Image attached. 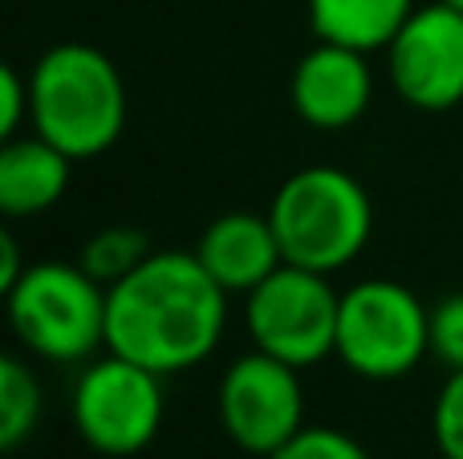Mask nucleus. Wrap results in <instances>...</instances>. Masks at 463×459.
I'll use <instances>...</instances> for the list:
<instances>
[{
	"label": "nucleus",
	"instance_id": "nucleus-1",
	"mask_svg": "<svg viewBox=\"0 0 463 459\" xmlns=\"http://www.w3.org/2000/svg\"><path fill=\"white\" fill-rule=\"evenodd\" d=\"M224 330L228 293L195 252H151L106 289V350L163 379L208 362Z\"/></svg>",
	"mask_w": 463,
	"mask_h": 459
},
{
	"label": "nucleus",
	"instance_id": "nucleus-2",
	"mask_svg": "<svg viewBox=\"0 0 463 459\" xmlns=\"http://www.w3.org/2000/svg\"><path fill=\"white\" fill-rule=\"evenodd\" d=\"M29 126L73 163L106 155L127 126V86L118 65L86 41L45 49L29 73Z\"/></svg>",
	"mask_w": 463,
	"mask_h": 459
},
{
	"label": "nucleus",
	"instance_id": "nucleus-3",
	"mask_svg": "<svg viewBox=\"0 0 463 459\" xmlns=\"http://www.w3.org/2000/svg\"><path fill=\"white\" fill-rule=\"evenodd\" d=\"M269 220L285 252V265L334 276L366 252L370 232H374V203L358 175H350L345 167L313 163V167L293 171L277 187Z\"/></svg>",
	"mask_w": 463,
	"mask_h": 459
},
{
	"label": "nucleus",
	"instance_id": "nucleus-4",
	"mask_svg": "<svg viewBox=\"0 0 463 459\" xmlns=\"http://www.w3.org/2000/svg\"><path fill=\"white\" fill-rule=\"evenodd\" d=\"M16 342L41 362H90L106 350V285L81 265L37 260L5 293Z\"/></svg>",
	"mask_w": 463,
	"mask_h": 459
},
{
	"label": "nucleus",
	"instance_id": "nucleus-5",
	"mask_svg": "<svg viewBox=\"0 0 463 459\" xmlns=\"http://www.w3.org/2000/svg\"><path fill=\"white\" fill-rule=\"evenodd\" d=\"M431 354V309L391 276L350 285L337 305L334 358L370 382H394Z\"/></svg>",
	"mask_w": 463,
	"mask_h": 459
},
{
	"label": "nucleus",
	"instance_id": "nucleus-6",
	"mask_svg": "<svg viewBox=\"0 0 463 459\" xmlns=\"http://www.w3.org/2000/svg\"><path fill=\"white\" fill-rule=\"evenodd\" d=\"M337 305L342 293L326 273L280 265L269 281L244 293V333L252 350L309 370L337 346Z\"/></svg>",
	"mask_w": 463,
	"mask_h": 459
},
{
	"label": "nucleus",
	"instance_id": "nucleus-7",
	"mask_svg": "<svg viewBox=\"0 0 463 459\" xmlns=\"http://www.w3.org/2000/svg\"><path fill=\"white\" fill-rule=\"evenodd\" d=\"M70 411L81 444L98 455H138L163 427V374L106 350L78 374Z\"/></svg>",
	"mask_w": 463,
	"mask_h": 459
},
{
	"label": "nucleus",
	"instance_id": "nucleus-8",
	"mask_svg": "<svg viewBox=\"0 0 463 459\" xmlns=\"http://www.w3.org/2000/svg\"><path fill=\"white\" fill-rule=\"evenodd\" d=\"M220 427L244 455H277L305 427L301 370L248 350L232 358L216 390Z\"/></svg>",
	"mask_w": 463,
	"mask_h": 459
},
{
	"label": "nucleus",
	"instance_id": "nucleus-9",
	"mask_svg": "<svg viewBox=\"0 0 463 459\" xmlns=\"http://www.w3.org/2000/svg\"><path fill=\"white\" fill-rule=\"evenodd\" d=\"M386 70L411 110H456L463 102V13L443 0L419 5L386 45Z\"/></svg>",
	"mask_w": 463,
	"mask_h": 459
},
{
	"label": "nucleus",
	"instance_id": "nucleus-10",
	"mask_svg": "<svg viewBox=\"0 0 463 459\" xmlns=\"http://www.w3.org/2000/svg\"><path fill=\"white\" fill-rule=\"evenodd\" d=\"M370 53L337 41H317L297 61L288 98L305 126L313 130H345L370 110L374 102V70Z\"/></svg>",
	"mask_w": 463,
	"mask_h": 459
},
{
	"label": "nucleus",
	"instance_id": "nucleus-11",
	"mask_svg": "<svg viewBox=\"0 0 463 459\" xmlns=\"http://www.w3.org/2000/svg\"><path fill=\"white\" fill-rule=\"evenodd\" d=\"M195 257L200 265L212 273V281L228 293H252L260 281H269L280 265H285V252L280 240L272 232L269 211L256 216V211H228L216 216L208 228L200 232L195 244Z\"/></svg>",
	"mask_w": 463,
	"mask_h": 459
},
{
	"label": "nucleus",
	"instance_id": "nucleus-12",
	"mask_svg": "<svg viewBox=\"0 0 463 459\" xmlns=\"http://www.w3.org/2000/svg\"><path fill=\"white\" fill-rule=\"evenodd\" d=\"M73 175V159L49 138L16 135L0 146V211L13 220L41 216L65 195Z\"/></svg>",
	"mask_w": 463,
	"mask_h": 459
},
{
	"label": "nucleus",
	"instance_id": "nucleus-13",
	"mask_svg": "<svg viewBox=\"0 0 463 459\" xmlns=\"http://www.w3.org/2000/svg\"><path fill=\"white\" fill-rule=\"evenodd\" d=\"M309 5V24L317 41H337V45L374 53L394 41L415 0H305Z\"/></svg>",
	"mask_w": 463,
	"mask_h": 459
},
{
	"label": "nucleus",
	"instance_id": "nucleus-14",
	"mask_svg": "<svg viewBox=\"0 0 463 459\" xmlns=\"http://www.w3.org/2000/svg\"><path fill=\"white\" fill-rule=\"evenodd\" d=\"M41 423V379L16 354L0 358V447L16 452Z\"/></svg>",
	"mask_w": 463,
	"mask_h": 459
},
{
	"label": "nucleus",
	"instance_id": "nucleus-15",
	"mask_svg": "<svg viewBox=\"0 0 463 459\" xmlns=\"http://www.w3.org/2000/svg\"><path fill=\"white\" fill-rule=\"evenodd\" d=\"M151 252L155 248L146 244V236L138 232V228H102V232H94L86 244H81L78 265L86 268L94 281H102L106 289H110V285H118L122 276L135 273Z\"/></svg>",
	"mask_w": 463,
	"mask_h": 459
},
{
	"label": "nucleus",
	"instance_id": "nucleus-16",
	"mask_svg": "<svg viewBox=\"0 0 463 459\" xmlns=\"http://www.w3.org/2000/svg\"><path fill=\"white\" fill-rule=\"evenodd\" d=\"M431 431L443 459H463V370H448V382L435 395Z\"/></svg>",
	"mask_w": 463,
	"mask_h": 459
},
{
	"label": "nucleus",
	"instance_id": "nucleus-17",
	"mask_svg": "<svg viewBox=\"0 0 463 459\" xmlns=\"http://www.w3.org/2000/svg\"><path fill=\"white\" fill-rule=\"evenodd\" d=\"M272 459H370V452L337 427H301Z\"/></svg>",
	"mask_w": 463,
	"mask_h": 459
},
{
	"label": "nucleus",
	"instance_id": "nucleus-18",
	"mask_svg": "<svg viewBox=\"0 0 463 459\" xmlns=\"http://www.w3.org/2000/svg\"><path fill=\"white\" fill-rule=\"evenodd\" d=\"M431 358L448 370H463V293L431 309Z\"/></svg>",
	"mask_w": 463,
	"mask_h": 459
},
{
	"label": "nucleus",
	"instance_id": "nucleus-19",
	"mask_svg": "<svg viewBox=\"0 0 463 459\" xmlns=\"http://www.w3.org/2000/svg\"><path fill=\"white\" fill-rule=\"evenodd\" d=\"M29 118H33L29 78H21L16 65H5L0 70V138H16Z\"/></svg>",
	"mask_w": 463,
	"mask_h": 459
},
{
	"label": "nucleus",
	"instance_id": "nucleus-20",
	"mask_svg": "<svg viewBox=\"0 0 463 459\" xmlns=\"http://www.w3.org/2000/svg\"><path fill=\"white\" fill-rule=\"evenodd\" d=\"M24 260H21V248H16V236L13 232H0V293H8L16 281L24 276Z\"/></svg>",
	"mask_w": 463,
	"mask_h": 459
},
{
	"label": "nucleus",
	"instance_id": "nucleus-21",
	"mask_svg": "<svg viewBox=\"0 0 463 459\" xmlns=\"http://www.w3.org/2000/svg\"><path fill=\"white\" fill-rule=\"evenodd\" d=\"M443 5H451V8H459V13H463V0H443Z\"/></svg>",
	"mask_w": 463,
	"mask_h": 459
},
{
	"label": "nucleus",
	"instance_id": "nucleus-22",
	"mask_svg": "<svg viewBox=\"0 0 463 459\" xmlns=\"http://www.w3.org/2000/svg\"><path fill=\"white\" fill-rule=\"evenodd\" d=\"M244 459H272V455H244Z\"/></svg>",
	"mask_w": 463,
	"mask_h": 459
}]
</instances>
